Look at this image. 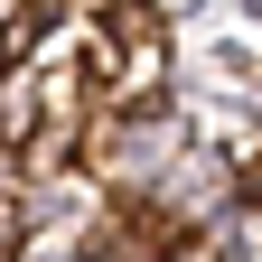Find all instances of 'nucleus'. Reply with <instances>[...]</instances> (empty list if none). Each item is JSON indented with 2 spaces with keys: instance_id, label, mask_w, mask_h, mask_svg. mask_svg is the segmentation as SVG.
<instances>
[{
  "instance_id": "obj_1",
  "label": "nucleus",
  "mask_w": 262,
  "mask_h": 262,
  "mask_svg": "<svg viewBox=\"0 0 262 262\" xmlns=\"http://www.w3.org/2000/svg\"><path fill=\"white\" fill-rule=\"evenodd\" d=\"M19 234H28V225H19V196H0V253H19Z\"/></svg>"
}]
</instances>
